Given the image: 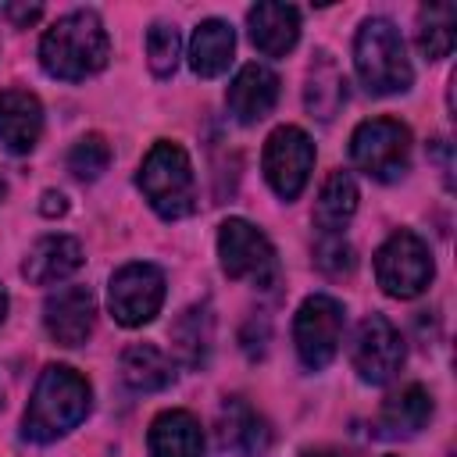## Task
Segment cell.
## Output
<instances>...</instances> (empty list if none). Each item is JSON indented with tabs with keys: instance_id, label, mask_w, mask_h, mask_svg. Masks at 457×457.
Returning a JSON list of instances; mask_svg holds the SVG:
<instances>
[{
	"instance_id": "30",
	"label": "cell",
	"mask_w": 457,
	"mask_h": 457,
	"mask_svg": "<svg viewBox=\"0 0 457 457\" xmlns=\"http://www.w3.org/2000/svg\"><path fill=\"white\" fill-rule=\"evenodd\" d=\"M39 211H43L46 218H57V214H64V211H68V200H64V193H57V189H46V193H43V204H39Z\"/></svg>"
},
{
	"instance_id": "4",
	"label": "cell",
	"mask_w": 457,
	"mask_h": 457,
	"mask_svg": "<svg viewBox=\"0 0 457 457\" xmlns=\"http://www.w3.org/2000/svg\"><path fill=\"white\" fill-rule=\"evenodd\" d=\"M146 204L164 218V221H179L189 218L196 211V179H193V164L189 154L179 143H154L150 154L139 164L136 175Z\"/></svg>"
},
{
	"instance_id": "18",
	"label": "cell",
	"mask_w": 457,
	"mask_h": 457,
	"mask_svg": "<svg viewBox=\"0 0 457 457\" xmlns=\"http://www.w3.org/2000/svg\"><path fill=\"white\" fill-rule=\"evenodd\" d=\"M150 457H204V428L189 411H161L146 436Z\"/></svg>"
},
{
	"instance_id": "14",
	"label": "cell",
	"mask_w": 457,
	"mask_h": 457,
	"mask_svg": "<svg viewBox=\"0 0 457 457\" xmlns=\"http://www.w3.org/2000/svg\"><path fill=\"white\" fill-rule=\"evenodd\" d=\"M43 136V104L29 89H0V143L11 154L36 150Z\"/></svg>"
},
{
	"instance_id": "7",
	"label": "cell",
	"mask_w": 457,
	"mask_h": 457,
	"mask_svg": "<svg viewBox=\"0 0 457 457\" xmlns=\"http://www.w3.org/2000/svg\"><path fill=\"white\" fill-rule=\"evenodd\" d=\"M218 257H221V271L228 278H246L253 286H271L278 275V261H275V246L268 243V236L243 221V218H228L218 228Z\"/></svg>"
},
{
	"instance_id": "23",
	"label": "cell",
	"mask_w": 457,
	"mask_h": 457,
	"mask_svg": "<svg viewBox=\"0 0 457 457\" xmlns=\"http://www.w3.org/2000/svg\"><path fill=\"white\" fill-rule=\"evenodd\" d=\"M353 211H357V182L350 179V171H328L314 200V225L325 236H339V228L353 218Z\"/></svg>"
},
{
	"instance_id": "13",
	"label": "cell",
	"mask_w": 457,
	"mask_h": 457,
	"mask_svg": "<svg viewBox=\"0 0 457 457\" xmlns=\"http://www.w3.org/2000/svg\"><path fill=\"white\" fill-rule=\"evenodd\" d=\"M225 100L239 125H257L261 118L271 114V107L278 100V75L268 71L264 64H243L236 71V79L228 82Z\"/></svg>"
},
{
	"instance_id": "29",
	"label": "cell",
	"mask_w": 457,
	"mask_h": 457,
	"mask_svg": "<svg viewBox=\"0 0 457 457\" xmlns=\"http://www.w3.org/2000/svg\"><path fill=\"white\" fill-rule=\"evenodd\" d=\"M39 14H43L39 4H7V7H4V18H7L14 29H29L32 21H39Z\"/></svg>"
},
{
	"instance_id": "21",
	"label": "cell",
	"mask_w": 457,
	"mask_h": 457,
	"mask_svg": "<svg viewBox=\"0 0 457 457\" xmlns=\"http://www.w3.org/2000/svg\"><path fill=\"white\" fill-rule=\"evenodd\" d=\"M303 104L314 118L328 121L339 114V107L346 104V79L339 71V64L332 61V54L318 50V57L307 68V86H303Z\"/></svg>"
},
{
	"instance_id": "34",
	"label": "cell",
	"mask_w": 457,
	"mask_h": 457,
	"mask_svg": "<svg viewBox=\"0 0 457 457\" xmlns=\"http://www.w3.org/2000/svg\"><path fill=\"white\" fill-rule=\"evenodd\" d=\"M0 407H4V389H0Z\"/></svg>"
},
{
	"instance_id": "5",
	"label": "cell",
	"mask_w": 457,
	"mask_h": 457,
	"mask_svg": "<svg viewBox=\"0 0 457 457\" xmlns=\"http://www.w3.org/2000/svg\"><path fill=\"white\" fill-rule=\"evenodd\" d=\"M350 157L364 175L378 182H396L407 175L411 164V129L396 118H368L353 129Z\"/></svg>"
},
{
	"instance_id": "17",
	"label": "cell",
	"mask_w": 457,
	"mask_h": 457,
	"mask_svg": "<svg viewBox=\"0 0 457 457\" xmlns=\"http://www.w3.org/2000/svg\"><path fill=\"white\" fill-rule=\"evenodd\" d=\"M432 418V396L425 386H403L400 393H393L375 418V432L382 439H407L418 436Z\"/></svg>"
},
{
	"instance_id": "19",
	"label": "cell",
	"mask_w": 457,
	"mask_h": 457,
	"mask_svg": "<svg viewBox=\"0 0 457 457\" xmlns=\"http://www.w3.org/2000/svg\"><path fill=\"white\" fill-rule=\"evenodd\" d=\"M82 268V246L71 236H43L21 261V275L36 286H50Z\"/></svg>"
},
{
	"instance_id": "8",
	"label": "cell",
	"mask_w": 457,
	"mask_h": 457,
	"mask_svg": "<svg viewBox=\"0 0 457 457\" xmlns=\"http://www.w3.org/2000/svg\"><path fill=\"white\" fill-rule=\"evenodd\" d=\"M343 321H346V311L332 296L318 293V296H307L300 303V311L293 318V343H296L303 368L321 371L332 364L339 339H343Z\"/></svg>"
},
{
	"instance_id": "10",
	"label": "cell",
	"mask_w": 457,
	"mask_h": 457,
	"mask_svg": "<svg viewBox=\"0 0 457 457\" xmlns=\"http://www.w3.org/2000/svg\"><path fill=\"white\" fill-rule=\"evenodd\" d=\"M264 179L282 200H296L314 168V143L296 125H278L264 143Z\"/></svg>"
},
{
	"instance_id": "3",
	"label": "cell",
	"mask_w": 457,
	"mask_h": 457,
	"mask_svg": "<svg viewBox=\"0 0 457 457\" xmlns=\"http://www.w3.org/2000/svg\"><path fill=\"white\" fill-rule=\"evenodd\" d=\"M353 68L368 93L389 96L403 93L414 82V68L407 61V46L400 39V29L389 18H368L357 29L353 39Z\"/></svg>"
},
{
	"instance_id": "22",
	"label": "cell",
	"mask_w": 457,
	"mask_h": 457,
	"mask_svg": "<svg viewBox=\"0 0 457 457\" xmlns=\"http://www.w3.org/2000/svg\"><path fill=\"white\" fill-rule=\"evenodd\" d=\"M121 378L139 393H157V389H168L175 382V364L161 346L132 343L121 353Z\"/></svg>"
},
{
	"instance_id": "32",
	"label": "cell",
	"mask_w": 457,
	"mask_h": 457,
	"mask_svg": "<svg viewBox=\"0 0 457 457\" xmlns=\"http://www.w3.org/2000/svg\"><path fill=\"white\" fill-rule=\"evenodd\" d=\"M4 314H7V293H4V286H0V321H4Z\"/></svg>"
},
{
	"instance_id": "6",
	"label": "cell",
	"mask_w": 457,
	"mask_h": 457,
	"mask_svg": "<svg viewBox=\"0 0 457 457\" xmlns=\"http://www.w3.org/2000/svg\"><path fill=\"white\" fill-rule=\"evenodd\" d=\"M432 253L425 246L421 236H414L411 228H396L375 253V278L382 286V293L396 296V300H411L418 293H425V286L432 282Z\"/></svg>"
},
{
	"instance_id": "2",
	"label": "cell",
	"mask_w": 457,
	"mask_h": 457,
	"mask_svg": "<svg viewBox=\"0 0 457 457\" xmlns=\"http://www.w3.org/2000/svg\"><path fill=\"white\" fill-rule=\"evenodd\" d=\"M89 411V382L68 364H46L36 378L21 432L32 443H54L71 432Z\"/></svg>"
},
{
	"instance_id": "26",
	"label": "cell",
	"mask_w": 457,
	"mask_h": 457,
	"mask_svg": "<svg viewBox=\"0 0 457 457\" xmlns=\"http://www.w3.org/2000/svg\"><path fill=\"white\" fill-rule=\"evenodd\" d=\"M179 50H182V39H179L175 25L154 21L146 29V61H150V71L157 79H168L179 68Z\"/></svg>"
},
{
	"instance_id": "25",
	"label": "cell",
	"mask_w": 457,
	"mask_h": 457,
	"mask_svg": "<svg viewBox=\"0 0 457 457\" xmlns=\"http://www.w3.org/2000/svg\"><path fill=\"white\" fill-rule=\"evenodd\" d=\"M453 18H457V11L450 4L421 7V14H418V50L428 61H439L453 50Z\"/></svg>"
},
{
	"instance_id": "9",
	"label": "cell",
	"mask_w": 457,
	"mask_h": 457,
	"mask_svg": "<svg viewBox=\"0 0 457 457\" xmlns=\"http://www.w3.org/2000/svg\"><path fill=\"white\" fill-rule=\"evenodd\" d=\"M107 303H111L114 321L125 328H139V325L154 321L161 303H164L161 268H154L146 261H132V264L118 268L111 275V286H107Z\"/></svg>"
},
{
	"instance_id": "12",
	"label": "cell",
	"mask_w": 457,
	"mask_h": 457,
	"mask_svg": "<svg viewBox=\"0 0 457 457\" xmlns=\"http://www.w3.org/2000/svg\"><path fill=\"white\" fill-rule=\"evenodd\" d=\"M96 300L86 286H61L43 303V325L57 346H82L93 336Z\"/></svg>"
},
{
	"instance_id": "11",
	"label": "cell",
	"mask_w": 457,
	"mask_h": 457,
	"mask_svg": "<svg viewBox=\"0 0 457 457\" xmlns=\"http://www.w3.org/2000/svg\"><path fill=\"white\" fill-rule=\"evenodd\" d=\"M403 336L400 328L382 318V314H371L357 325V336H353V350H350V361H353V371L361 375V382H371V386H386L389 378H396V371L403 368Z\"/></svg>"
},
{
	"instance_id": "16",
	"label": "cell",
	"mask_w": 457,
	"mask_h": 457,
	"mask_svg": "<svg viewBox=\"0 0 457 457\" xmlns=\"http://www.w3.org/2000/svg\"><path fill=\"white\" fill-rule=\"evenodd\" d=\"M246 29H250V39L261 54L268 57H282L296 46L300 39V11L289 7V4H275V0H264V4H253L250 14H246Z\"/></svg>"
},
{
	"instance_id": "33",
	"label": "cell",
	"mask_w": 457,
	"mask_h": 457,
	"mask_svg": "<svg viewBox=\"0 0 457 457\" xmlns=\"http://www.w3.org/2000/svg\"><path fill=\"white\" fill-rule=\"evenodd\" d=\"M4 193H7V182H4V179H0V200H4Z\"/></svg>"
},
{
	"instance_id": "15",
	"label": "cell",
	"mask_w": 457,
	"mask_h": 457,
	"mask_svg": "<svg viewBox=\"0 0 457 457\" xmlns=\"http://www.w3.org/2000/svg\"><path fill=\"white\" fill-rule=\"evenodd\" d=\"M218 436H221V450H228L232 457H264L271 446L268 421L239 396L225 400L221 418H218Z\"/></svg>"
},
{
	"instance_id": "28",
	"label": "cell",
	"mask_w": 457,
	"mask_h": 457,
	"mask_svg": "<svg viewBox=\"0 0 457 457\" xmlns=\"http://www.w3.org/2000/svg\"><path fill=\"white\" fill-rule=\"evenodd\" d=\"M314 264L328 275H350L353 271V250L343 243V236H321L314 246Z\"/></svg>"
},
{
	"instance_id": "24",
	"label": "cell",
	"mask_w": 457,
	"mask_h": 457,
	"mask_svg": "<svg viewBox=\"0 0 457 457\" xmlns=\"http://www.w3.org/2000/svg\"><path fill=\"white\" fill-rule=\"evenodd\" d=\"M211 339H214V318H211V307H207V303L186 307V311L175 318V325H171V346H175V353H179L189 368L207 364Z\"/></svg>"
},
{
	"instance_id": "27",
	"label": "cell",
	"mask_w": 457,
	"mask_h": 457,
	"mask_svg": "<svg viewBox=\"0 0 457 457\" xmlns=\"http://www.w3.org/2000/svg\"><path fill=\"white\" fill-rule=\"evenodd\" d=\"M107 164H111V146H107V139L96 136V132L82 136V139L68 150V171H71L75 179H100V171H107Z\"/></svg>"
},
{
	"instance_id": "1",
	"label": "cell",
	"mask_w": 457,
	"mask_h": 457,
	"mask_svg": "<svg viewBox=\"0 0 457 457\" xmlns=\"http://www.w3.org/2000/svg\"><path fill=\"white\" fill-rule=\"evenodd\" d=\"M111 57L104 21L93 11H71L57 18L39 39V64L46 75L64 82H82L96 75Z\"/></svg>"
},
{
	"instance_id": "20",
	"label": "cell",
	"mask_w": 457,
	"mask_h": 457,
	"mask_svg": "<svg viewBox=\"0 0 457 457\" xmlns=\"http://www.w3.org/2000/svg\"><path fill=\"white\" fill-rule=\"evenodd\" d=\"M232 54H236V32H232L228 21L207 18V21H200L193 29V39H189V68L200 79L221 75L232 64Z\"/></svg>"
},
{
	"instance_id": "31",
	"label": "cell",
	"mask_w": 457,
	"mask_h": 457,
	"mask_svg": "<svg viewBox=\"0 0 457 457\" xmlns=\"http://www.w3.org/2000/svg\"><path fill=\"white\" fill-rule=\"evenodd\" d=\"M303 457H339V453H332V450H311V453H303Z\"/></svg>"
}]
</instances>
